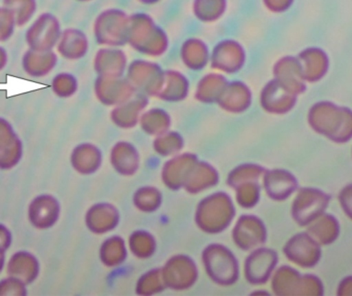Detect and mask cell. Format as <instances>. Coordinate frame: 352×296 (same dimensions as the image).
<instances>
[{
  "instance_id": "681fc988",
  "label": "cell",
  "mask_w": 352,
  "mask_h": 296,
  "mask_svg": "<svg viewBox=\"0 0 352 296\" xmlns=\"http://www.w3.org/2000/svg\"><path fill=\"white\" fill-rule=\"evenodd\" d=\"M10 244V235L8 229L0 225V249L6 250Z\"/></svg>"
},
{
  "instance_id": "74e56055",
  "label": "cell",
  "mask_w": 352,
  "mask_h": 296,
  "mask_svg": "<svg viewBox=\"0 0 352 296\" xmlns=\"http://www.w3.org/2000/svg\"><path fill=\"white\" fill-rule=\"evenodd\" d=\"M162 192L154 186L138 188L133 196V204L144 213H153L162 205Z\"/></svg>"
},
{
  "instance_id": "277c9868",
  "label": "cell",
  "mask_w": 352,
  "mask_h": 296,
  "mask_svg": "<svg viewBox=\"0 0 352 296\" xmlns=\"http://www.w3.org/2000/svg\"><path fill=\"white\" fill-rule=\"evenodd\" d=\"M335 105L331 103H318L314 105L309 113V123L311 128L322 124L328 125L320 134L327 136L335 142H347L352 137V113L347 109L337 106L334 117H332Z\"/></svg>"
},
{
  "instance_id": "484cf974",
  "label": "cell",
  "mask_w": 352,
  "mask_h": 296,
  "mask_svg": "<svg viewBox=\"0 0 352 296\" xmlns=\"http://www.w3.org/2000/svg\"><path fill=\"white\" fill-rule=\"evenodd\" d=\"M58 53L67 60H78L87 55L89 41L82 30L68 28L62 31L57 45Z\"/></svg>"
},
{
  "instance_id": "1f68e13d",
  "label": "cell",
  "mask_w": 352,
  "mask_h": 296,
  "mask_svg": "<svg viewBox=\"0 0 352 296\" xmlns=\"http://www.w3.org/2000/svg\"><path fill=\"white\" fill-rule=\"evenodd\" d=\"M303 286L304 277L289 266H281L272 277V289L277 295H299V289Z\"/></svg>"
},
{
  "instance_id": "7c38bea8",
  "label": "cell",
  "mask_w": 352,
  "mask_h": 296,
  "mask_svg": "<svg viewBox=\"0 0 352 296\" xmlns=\"http://www.w3.org/2000/svg\"><path fill=\"white\" fill-rule=\"evenodd\" d=\"M233 243L244 251L256 249L267 241V229L264 223L254 215H242L236 221L232 231Z\"/></svg>"
},
{
  "instance_id": "9c48e42d",
  "label": "cell",
  "mask_w": 352,
  "mask_h": 296,
  "mask_svg": "<svg viewBox=\"0 0 352 296\" xmlns=\"http://www.w3.org/2000/svg\"><path fill=\"white\" fill-rule=\"evenodd\" d=\"M246 53L243 45L234 39H223L214 45L210 53L212 69L225 74H235L244 67Z\"/></svg>"
},
{
  "instance_id": "603a6c76",
  "label": "cell",
  "mask_w": 352,
  "mask_h": 296,
  "mask_svg": "<svg viewBox=\"0 0 352 296\" xmlns=\"http://www.w3.org/2000/svg\"><path fill=\"white\" fill-rule=\"evenodd\" d=\"M59 203L51 196H37L29 208L31 223L38 229H47L59 218Z\"/></svg>"
},
{
  "instance_id": "f35d334b",
  "label": "cell",
  "mask_w": 352,
  "mask_h": 296,
  "mask_svg": "<svg viewBox=\"0 0 352 296\" xmlns=\"http://www.w3.org/2000/svg\"><path fill=\"white\" fill-rule=\"evenodd\" d=\"M129 248L132 253L140 260H146L154 255L157 243L154 236L146 231H134L129 238Z\"/></svg>"
},
{
  "instance_id": "d590c367",
  "label": "cell",
  "mask_w": 352,
  "mask_h": 296,
  "mask_svg": "<svg viewBox=\"0 0 352 296\" xmlns=\"http://www.w3.org/2000/svg\"><path fill=\"white\" fill-rule=\"evenodd\" d=\"M227 6V0H194L192 10L201 22L213 23L225 14Z\"/></svg>"
},
{
  "instance_id": "8d00e7d4",
  "label": "cell",
  "mask_w": 352,
  "mask_h": 296,
  "mask_svg": "<svg viewBox=\"0 0 352 296\" xmlns=\"http://www.w3.org/2000/svg\"><path fill=\"white\" fill-rule=\"evenodd\" d=\"M314 225L308 229V233L316 242L320 244H331L336 240L339 234L338 220L332 215H320L318 220H314Z\"/></svg>"
},
{
  "instance_id": "c3c4849f",
  "label": "cell",
  "mask_w": 352,
  "mask_h": 296,
  "mask_svg": "<svg viewBox=\"0 0 352 296\" xmlns=\"http://www.w3.org/2000/svg\"><path fill=\"white\" fill-rule=\"evenodd\" d=\"M339 198L343 211L352 219V185L343 188Z\"/></svg>"
},
{
  "instance_id": "816d5d0a",
  "label": "cell",
  "mask_w": 352,
  "mask_h": 296,
  "mask_svg": "<svg viewBox=\"0 0 352 296\" xmlns=\"http://www.w3.org/2000/svg\"><path fill=\"white\" fill-rule=\"evenodd\" d=\"M138 1L142 4H155L158 3V2L161 1V0H138Z\"/></svg>"
},
{
  "instance_id": "ac0fdd59",
  "label": "cell",
  "mask_w": 352,
  "mask_h": 296,
  "mask_svg": "<svg viewBox=\"0 0 352 296\" xmlns=\"http://www.w3.org/2000/svg\"><path fill=\"white\" fill-rule=\"evenodd\" d=\"M198 157L192 153L176 155L173 159L165 163L162 169V180L165 186L171 190H178L184 188L186 178L192 169Z\"/></svg>"
},
{
  "instance_id": "db71d44e",
  "label": "cell",
  "mask_w": 352,
  "mask_h": 296,
  "mask_svg": "<svg viewBox=\"0 0 352 296\" xmlns=\"http://www.w3.org/2000/svg\"><path fill=\"white\" fill-rule=\"evenodd\" d=\"M78 1L87 2V1H91V0H78Z\"/></svg>"
},
{
  "instance_id": "f546056e",
  "label": "cell",
  "mask_w": 352,
  "mask_h": 296,
  "mask_svg": "<svg viewBox=\"0 0 352 296\" xmlns=\"http://www.w3.org/2000/svg\"><path fill=\"white\" fill-rule=\"evenodd\" d=\"M190 82L188 78L179 71L167 70L165 71L164 84L157 98L167 102H179L188 97Z\"/></svg>"
},
{
  "instance_id": "83f0119b",
  "label": "cell",
  "mask_w": 352,
  "mask_h": 296,
  "mask_svg": "<svg viewBox=\"0 0 352 296\" xmlns=\"http://www.w3.org/2000/svg\"><path fill=\"white\" fill-rule=\"evenodd\" d=\"M57 62V55L53 51L37 52L28 49L23 56L22 65L29 76L41 78L50 73Z\"/></svg>"
},
{
  "instance_id": "b9f144b4",
  "label": "cell",
  "mask_w": 352,
  "mask_h": 296,
  "mask_svg": "<svg viewBox=\"0 0 352 296\" xmlns=\"http://www.w3.org/2000/svg\"><path fill=\"white\" fill-rule=\"evenodd\" d=\"M165 286L161 269L148 271L140 277L136 284V293L138 295H154L162 293Z\"/></svg>"
},
{
  "instance_id": "5bb4252c",
  "label": "cell",
  "mask_w": 352,
  "mask_h": 296,
  "mask_svg": "<svg viewBox=\"0 0 352 296\" xmlns=\"http://www.w3.org/2000/svg\"><path fill=\"white\" fill-rule=\"evenodd\" d=\"M285 256L289 262H295L303 268H311L318 264L320 258V246L308 234L294 236L283 248Z\"/></svg>"
},
{
  "instance_id": "30bf717a",
  "label": "cell",
  "mask_w": 352,
  "mask_h": 296,
  "mask_svg": "<svg viewBox=\"0 0 352 296\" xmlns=\"http://www.w3.org/2000/svg\"><path fill=\"white\" fill-rule=\"evenodd\" d=\"M330 198L314 188H304L298 192L294 201L292 214L300 225H308L318 219L326 210Z\"/></svg>"
},
{
  "instance_id": "ffe728a7",
  "label": "cell",
  "mask_w": 352,
  "mask_h": 296,
  "mask_svg": "<svg viewBox=\"0 0 352 296\" xmlns=\"http://www.w3.org/2000/svg\"><path fill=\"white\" fill-rule=\"evenodd\" d=\"M263 185L269 198L285 201L297 190L298 182L291 172L277 169L265 172Z\"/></svg>"
},
{
  "instance_id": "e575fe53",
  "label": "cell",
  "mask_w": 352,
  "mask_h": 296,
  "mask_svg": "<svg viewBox=\"0 0 352 296\" xmlns=\"http://www.w3.org/2000/svg\"><path fill=\"white\" fill-rule=\"evenodd\" d=\"M128 251L125 241L119 236L109 238L100 248V260L109 268L121 266L127 260Z\"/></svg>"
},
{
  "instance_id": "cb8c5ba5",
  "label": "cell",
  "mask_w": 352,
  "mask_h": 296,
  "mask_svg": "<svg viewBox=\"0 0 352 296\" xmlns=\"http://www.w3.org/2000/svg\"><path fill=\"white\" fill-rule=\"evenodd\" d=\"M109 161L120 175L132 176L140 168V153L129 142H118L111 149Z\"/></svg>"
},
{
  "instance_id": "ee69618b",
  "label": "cell",
  "mask_w": 352,
  "mask_h": 296,
  "mask_svg": "<svg viewBox=\"0 0 352 296\" xmlns=\"http://www.w3.org/2000/svg\"><path fill=\"white\" fill-rule=\"evenodd\" d=\"M234 190H235L236 202L242 208H252L260 201L261 186L258 180L244 182Z\"/></svg>"
},
{
  "instance_id": "f6af8a7d",
  "label": "cell",
  "mask_w": 352,
  "mask_h": 296,
  "mask_svg": "<svg viewBox=\"0 0 352 296\" xmlns=\"http://www.w3.org/2000/svg\"><path fill=\"white\" fill-rule=\"evenodd\" d=\"M54 93L60 98H69L78 91V80L70 73H59L53 80Z\"/></svg>"
},
{
  "instance_id": "4dcf8cb0",
  "label": "cell",
  "mask_w": 352,
  "mask_h": 296,
  "mask_svg": "<svg viewBox=\"0 0 352 296\" xmlns=\"http://www.w3.org/2000/svg\"><path fill=\"white\" fill-rule=\"evenodd\" d=\"M225 76L208 73L203 76L197 84L195 98L202 103H217L228 84Z\"/></svg>"
},
{
  "instance_id": "ba28073f",
  "label": "cell",
  "mask_w": 352,
  "mask_h": 296,
  "mask_svg": "<svg viewBox=\"0 0 352 296\" xmlns=\"http://www.w3.org/2000/svg\"><path fill=\"white\" fill-rule=\"evenodd\" d=\"M165 286L173 291H186L194 286L198 280L196 262L184 254H178L167 260L161 269Z\"/></svg>"
},
{
  "instance_id": "7bdbcfd3",
  "label": "cell",
  "mask_w": 352,
  "mask_h": 296,
  "mask_svg": "<svg viewBox=\"0 0 352 296\" xmlns=\"http://www.w3.org/2000/svg\"><path fill=\"white\" fill-rule=\"evenodd\" d=\"M4 8L14 14L16 26L26 25L36 12V0H3Z\"/></svg>"
},
{
  "instance_id": "8992f818",
  "label": "cell",
  "mask_w": 352,
  "mask_h": 296,
  "mask_svg": "<svg viewBox=\"0 0 352 296\" xmlns=\"http://www.w3.org/2000/svg\"><path fill=\"white\" fill-rule=\"evenodd\" d=\"M127 80L138 92L157 97L164 84L165 71L154 62L135 60L127 67Z\"/></svg>"
},
{
  "instance_id": "bcb514c9",
  "label": "cell",
  "mask_w": 352,
  "mask_h": 296,
  "mask_svg": "<svg viewBox=\"0 0 352 296\" xmlns=\"http://www.w3.org/2000/svg\"><path fill=\"white\" fill-rule=\"evenodd\" d=\"M14 14L8 8H0V41H6L14 34L16 28Z\"/></svg>"
},
{
  "instance_id": "f907efd6",
  "label": "cell",
  "mask_w": 352,
  "mask_h": 296,
  "mask_svg": "<svg viewBox=\"0 0 352 296\" xmlns=\"http://www.w3.org/2000/svg\"><path fill=\"white\" fill-rule=\"evenodd\" d=\"M6 62H8V54H6L3 47H0V70L4 68Z\"/></svg>"
},
{
  "instance_id": "8fae6325",
  "label": "cell",
  "mask_w": 352,
  "mask_h": 296,
  "mask_svg": "<svg viewBox=\"0 0 352 296\" xmlns=\"http://www.w3.org/2000/svg\"><path fill=\"white\" fill-rule=\"evenodd\" d=\"M278 262L274 250L258 247L248 256L244 262V277L252 285H263L268 282Z\"/></svg>"
},
{
  "instance_id": "ab89813d",
  "label": "cell",
  "mask_w": 352,
  "mask_h": 296,
  "mask_svg": "<svg viewBox=\"0 0 352 296\" xmlns=\"http://www.w3.org/2000/svg\"><path fill=\"white\" fill-rule=\"evenodd\" d=\"M266 170L256 163H243L236 167L230 172L228 176L227 183L230 187L235 188L241 183L248 181L260 180Z\"/></svg>"
},
{
  "instance_id": "7dc6e473",
  "label": "cell",
  "mask_w": 352,
  "mask_h": 296,
  "mask_svg": "<svg viewBox=\"0 0 352 296\" xmlns=\"http://www.w3.org/2000/svg\"><path fill=\"white\" fill-rule=\"evenodd\" d=\"M294 0H263V3L266 6L267 10L276 14L289 10Z\"/></svg>"
},
{
  "instance_id": "7a4b0ae2",
  "label": "cell",
  "mask_w": 352,
  "mask_h": 296,
  "mask_svg": "<svg viewBox=\"0 0 352 296\" xmlns=\"http://www.w3.org/2000/svg\"><path fill=\"white\" fill-rule=\"evenodd\" d=\"M235 213L231 196L226 192H217L199 202L195 213V221L201 231L214 235L229 227Z\"/></svg>"
},
{
  "instance_id": "2e32d148",
  "label": "cell",
  "mask_w": 352,
  "mask_h": 296,
  "mask_svg": "<svg viewBox=\"0 0 352 296\" xmlns=\"http://www.w3.org/2000/svg\"><path fill=\"white\" fill-rule=\"evenodd\" d=\"M95 71L103 78H122L127 71V55L119 47H102L94 58Z\"/></svg>"
},
{
  "instance_id": "e0dca14e",
  "label": "cell",
  "mask_w": 352,
  "mask_h": 296,
  "mask_svg": "<svg viewBox=\"0 0 352 296\" xmlns=\"http://www.w3.org/2000/svg\"><path fill=\"white\" fill-rule=\"evenodd\" d=\"M274 80L285 90L297 95L305 91L301 63L294 57H283L273 68Z\"/></svg>"
},
{
  "instance_id": "4fadbf2b",
  "label": "cell",
  "mask_w": 352,
  "mask_h": 296,
  "mask_svg": "<svg viewBox=\"0 0 352 296\" xmlns=\"http://www.w3.org/2000/svg\"><path fill=\"white\" fill-rule=\"evenodd\" d=\"M96 98L107 106H118L131 99L136 94V89L127 80L122 78H103L98 76L94 84Z\"/></svg>"
},
{
  "instance_id": "d6986e66",
  "label": "cell",
  "mask_w": 352,
  "mask_h": 296,
  "mask_svg": "<svg viewBox=\"0 0 352 296\" xmlns=\"http://www.w3.org/2000/svg\"><path fill=\"white\" fill-rule=\"evenodd\" d=\"M217 103L223 111L240 115L252 106V90L240 80L229 82Z\"/></svg>"
},
{
  "instance_id": "d6a6232c",
  "label": "cell",
  "mask_w": 352,
  "mask_h": 296,
  "mask_svg": "<svg viewBox=\"0 0 352 296\" xmlns=\"http://www.w3.org/2000/svg\"><path fill=\"white\" fill-rule=\"evenodd\" d=\"M20 262L12 256L8 264V273L16 280L24 283H31L38 274L39 266L37 260L27 252H19L16 254Z\"/></svg>"
},
{
  "instance_id": "f1b7e54d",
  "label": "cell",
  "mask_w": 352,
  "mask_h": 296,
  "mask_svg": "<svg viewBox=\"0 0 352 296\" xmlns=\"http://www.w3.org/2000/svg\"><path fill=\"white\" fill-rule=\"evenodd\" d=\"M72 163L78 173L89 175L95 173L100 168L102 153L100 149L93 144H82L72 151Z\"/></svg>"
},
{
  "instance_id": "f5cc1de1",
  "label": "cell",
  "mask_w": 352,
  "mask_h": 296,
  "mask_svg": "<svg viewBox=\"0 0 352 296\" xmlns=\"http://www.w3.org/2000/svg\"><path fill=\"white\" fill-rule=\"evenodd\" d=\"M4 250L0 249V271H1L2 266H3L4 264Z\"/></svg>"
},
{
  "instance_id": "60d3db41",
  "label": "cell",
  "mask_w": 352,
  "mask_h": 296,
  "mask_svg": "<svg viewBox=\"0 0 352 296\" xmlns=\"http://www.w3.org/2000/svg\"><path fill=\"white\" fill-rule=\"evenodd\" d=\"M153 146L155 151L161 157H175L184 148V138L177 132L168 131L158 136L155 139Z\"/></svg>"
},
{
  "instance_id": "3957f363",
  "label": "cell",
  "mask_w": 352,
  "mask_h": 296,
  "mask_svg": "<svg viewBox=\"0 0 352 296\" xmlns=\"http://www.w3.org/2000/svg\"><path fill=\"white\" fill-rule=\"evenodd\" d=\"M202 262L208 278L219 286H232L240 276L235 254L221 244H210L202 252Z\"/></svg>"
},
{
  "instance_id": "44dd1931",
  "label": "cell",
  "mask_w": 352,
  "mask_h": 296,
  "mask_svg": "<svg viewBox=\"0 0 352 296\" xmlns=\"http://www.w3.org/2000/svg\"><path fill=\"white\" fill-rule=\"evenodd\" d=\"M148 104V96L135 94L129 100L115 106L111 113V121L122 129H131L140 123V117Z\"/></svg>"
},
{
  "instance_id": "5b68a950",
  "label": "cell",
  "mask_w": 352,
  "mask_h": 296,
  "mask_svg": "<svg viewBox=\"0 0 352 296\" xmlns=\"http://www.w3.org/2000/svg\"><path fill=\"white\" fill-rule=\"evenodd\" d=\"M129 28V14L119 8H109L97 16L93 32L99 45L119 47L127 45Z\"/></svg>"
},
{
  "instance_id": "6da1fadb",
  "label": "cell",
  "mask_w": 352,
  "mask_h": 296,
  "mask_svg": "<svg viewBox=\"0 0 352 296\" xmlns=\"http://www.w3.org/2000/svg\"><path fill=\"white\" fill-rule=\"evenodd\" d=\"M128 43L138 53L156 58L166 53L169 37L150 14L138 12L130 16Z\"/></svg>"
},
{
  "instance_id": "836d02e7",
  "label": "cell",
  "mask_w": 352,
  "mask_h": 296,
  "mask_svg": "<svg viewBox=\"0 0 352 296\" xmlns=\"http://www.w3.org/2000/svg\"><path fill=\"white\" fill-rule=\"evenodd\" d=\"M140 124L144 133L158 137L170 129V115L163 109H152L142 113Z\"/></svg>"
},
{
  "instance_id": "7402d4cb",
  "label": "cell",
  "mask_w": 352,
  "mask_h": 296,
  "mask_svg": "<svg viewBox=\"0 0 352 296\" xmlns=\"http://www.w3.org/2000/svg\"><path fill=\"white\" fill-rule=\"evenodd\" d=\"M119 223V210L113 205L107 203L93 205L87 212V227L92 233L97 235H102L113 231Z\"/></svg>"
},
{
  "instance_id": "9a60e30c",
  "label": "cell",
  "mask_w": 352,
  "mask_h": 296,
  "mask_svg": "<svg viewBox=\"0 0 352 296\" xmlns=\"http://www.w3.org/2000/svg\"><path fill=\"white\" fill-rule=\"evenodd\" d=\"M260 102L266 113L285 115L294 109L297 102V96L283 89L276 80H272L263 88Z\"/></svg>"
},
{
  "instance_id": "d4e9b609",
  "label": "cell",
  "mask_w": 352,
  "mask_h": 296,
  "mask_svg": "<svg viewBox=\"0 0 352 296\" xmlns=\"http://www.w3.org/2000/svg\"><path fill=\"white\" fill-rule=\"evenodd\" d=\"M217 170L206 161H198L190 170L184 188L188 194H197L219 183Z\"/></svg>"
},
{
  "instance_id": "52a82bcc",
  "label": "cell",
  "mask_w": 352,
  "mask_h": 296,
  "mask_svg": "<svg viewBox=\"0 0 352 296\" xmlns=\"http://www.w3.org/2000/svg\"><path fill=\"white\" fill-rule=\"evenodd\" d=\"M61 34L59 20L50 12H43L29 27L25 39L30 49L50 52L57 47Z\"/></svg>"
},
{
  "instance_id": "4316f807",
  "label": "cell",
  "mask_w": 352,
  "mask_h": 296,
  "mask_svg": "<svg viewBox=\"0 0 352 296\" xmlns=\"http://www.w3.org/2000/svg\"><path fill=\"white\" fill-rule=\"evenodd\" d=\"M180 57L186 68L199 71L204 69L210 62V52L208 45L202 39L192 37L182 43Z\"/></svg>"
}]
</instances>
